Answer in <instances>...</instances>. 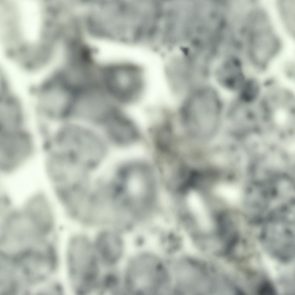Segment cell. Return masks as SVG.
<instances>
[{
	"label": "cell",
	"mask_w": 295,
	"mask_h": 295,
	"mask_svg": "<svg viewBox=\"0 0 295 295\" xmlns=\"http://www.w3.org/2000/svg\"><path fill=\"white\" fill-rule=\"evenodd\" d=\"M180 110L182 118L194 125L210 126L218 121L221 103L217 92L209 87L201 88L186 100Z\"/></svg>",
	"instance_id": "5"
},
{
	"label": "cell",
	"mask_w": 295,
	"mask_h": 295,
	"mask_svg": "<svg viewBox=\"0 0 295 295\" xmlns=\"http://www.w3.org/2000/svg\"><path fill=\"white\" fill-rule=\"evenodd\" d=\"M77 92L75 86L62 75L42 89L39 97L41 109L53 119L71 116Z\"/></svg>",
	"instance_id": "7"
},
{
	"label": "cell",
	"mask_w": 295,
	"mask_h": 295,
	"mask_svg": "<svg viewBox=\"0 0 295 295\" xmlns=\"http://www.w3.org/2000/svg\"><path fill=\"white\" fill-rule=\"evenodd\" d=\"M126 243L119 232L106 230L98 235L93 245L99 261L105 264L113 265L119 262L125 256Z\"/></svg>",
	"instance_id": "10"
},
{
	"label": "cell",
	"mask_w": 295,
	"mask_h": 295,
	"mask_svg": "<svg viewBox=\"0 0 295 295\" xmlns=\"http://www.w3.org/2000/svg\"><path fill=\"white\" fill-rule=\"evenodd\" d=\"M164 72L168 88L176 97L183 96L194 82L188 63L182 57L173 59L166 65Z\"/></svg>",
	"instance_id": "12"
},
{
	"label": "cell",
	"mask_w": 295,
	"mask_h": 295,
	"mask_svg": "<svg viewBox=\"0 0 295 295\" xmlns=\"http://www.w3.org/2000/svg\"><path fill=\"white\" fill-rule=\"evenodd\" d=\"M125 111L123 108L118 109L105 125L111 139L122 145L134 143L139 137L137 127Z\"/></svg>",
	"instance_id": "13"
},
{
	"label": "cell",
	"mask_w": 295,
	"mask_h": 295,
	"mask_svg": "<svg viewBox=\"0 0 295 295\" xmlns=\"http://www.w3.org/2000/svg\"><path fill=\"white\" fill-rule=\"evenodd\" d=\"M23 209L31 220L40 228L47 232L52 230L54 224L53 213L47 199L43 194H37L31 197Z\"/></svg>",
	"instance_id": "14"
},
{
	"label": "cell",
	"mask_w": 295,
	"mask_h": 295,
	"mask_svg": "<svg viewBox=\"0 0 295 295\" xmlns=\"http://www.w3.org/2000/svg\"><path fill=\"white\" fill-rule=\"evenodd\" d=\"M278 3L283 24L288 31L292 35L294 33L295 0H280Z\"/></svg>",
	"instance_id": "17"
},
{
	"label": "cell",
	"mask_w": 295,
	"mask_h": 295,
	"mask_svg": "<svg viewBox=\"0 0 295 295\" xmlns=\"http://www.w3.org/2000/svg\"><path fill=\"white\" fill-rule=\"evenodd\" d=\"M256 292L258 294L273 295L276 293L275 289L271 283L267 279H264L258 285Z\"/></svg>",
	"instance_id": "18"
},
{
	"label": "cell",
	"mask_w": 295,
	"mask_h": 295,
	"mask_svg": "<svg viewBox=\"0 0 295 295\" xmlns=\"http://www.w3.org/2000/svg\"><path fill=\"white\" fill-rule=\"evenodd\" d=\"M223 58L214 70L215 80L223 88L237 92L249 75L237 57L230 56Z\"/></svg>",
	"instance_id": "11"
},
{
	"label": "cell",
	"mask_w": 295,
	"mask_h": 295,
	"mask_svg": "<svg viewBox=\"0 0 295 295\" xmlns=\"http://www.w3.org/2000/svg\"><path fill=\"white\" fill-rule=\"evenodd\" d=\"M99 71L98 77L104 90L113 101L122 107L139 102L147 89L146 74L140 66L118 61L107 64Z\"/></svg>",
	"instance_id": "2"
},
{
	"label": "cell",
	"mask_w": 295,
	"mask_h": 295,
	"mask_svg": "<svg viewBox=\"0 0 295 295\" xmlns=\"http://www.w3.org/2000/svg\"><path fill=\"white\" fill-rule=\"evenodd\" d=\"M263 86L257 76L249 75L237 92V99L243 104L254 105L262 96Z\"/></svg>",
	"instance_id": "16"
},
{
	"label": "cell",
	"mask_w": 295,
	"mask_h": 295,
	"mask_svg": "<svg viewBox=\"0 0 295 295\" xmlns=\"http://www.w3.org/2000/svg\"><path fill=\"white\" fill-rule=\"evenodd\" d=\"M117 106L100 84L93 82L78 91L71 116L102 124L111 116Z\"/></svg>",
	"instance_id": "4"
},
{
	"label": "cell",
	"mask_w": 295,
	"mask_h": 295,
	"mask_svg": "<svg viewBox=\"0 0 295 295\" xmlns=\"http://www.w3.org/2000/svg\"><path fill=\"white\" fill-rule=\"evenodd\" d=\"M69 272L75 291L85 294L93 291L98 283L99 260L93 244L82 235L74 236L68 246Z\"/></svg>",
	"instance_id": "3"
},
{
	"label": "cell",
	"mask_w": 295,
	"mask_h": 295,
	"mask_svg": "<svg viewBox=\"0 0 295 295\" xmlns=\"http://www.w3.org/2000/svg\"><path fill=\"white\" fill-rule=\"evenodd\" d=\"M1 134L0 163L3 170L10 171L29 156L32 150V141L29 135L21 130Z\"/></svg>",
	"instance_id": "8"
},
{
	"label": "cell",
	"mask_w": 295,
	"mask_h": 295,
	"mask_svg": "<svg viewBox=\"0 0 295 295\" xmlns=\"http://www.w3.org/2000/svg\"><path fill=\"white\" fill-rule=\"evenodd\" d=\"M22 122L20 108L12 100H3L0 107V131L20 130Z\"/></svg>",
	"instance_id": "15"
},
{
	"label": "cell",
	"mask_w": 295,
	"mask_h": 295,
	"mask_svg": "<svg viewBox=\"0 0 295 295\" xmlns=\"http://www.w3.org/2000/svg\"><path fill=\"white\" fill-rule=\"evenodd\" d=\"M246 37L251 65L256 71L265 72L280 47V41L270 22L263 21L254 24L248 30Z\"/></svg>",
	"instance_id": "6"
},
{
	"label": "cell",
	"mask_w": 295,
	"mask_h": 295,
	"mask_svg": "<svg viewBox=\"0 0 295 295\" xmlns=\"http://www.w3.org/2000/svg\"><path fill=\"white\" fill-rule=\"evenodd\" d=\"M145 248L126 257L122 273L125 294H167L171 277L167 259L158 251Z\"/></svg>",
	"instance_id": "1"
},
{
	"label": "cell",
	"mask_w": 295,
	"mask_h": 295,
	"mask_svg": "<svg viewBox=\"0 0 295 295\" xmlns=\"http://www.w3.org/2000/svg\"><path fill=\"white\" fill-rule=\"evenodd\" d=\"M282 223L277 222L274 226L266 227L262 232L261 240L270 255L281 262L287 263L294 256V239L292 231Z\"/></svg>",
	"instance_id": "9"
}]
</instances>
